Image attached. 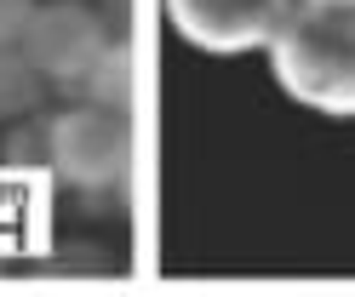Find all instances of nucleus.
I'll use <instances>...</instances> for the list:
<instances>
[{
  "label": "nucleus",
  "instance_id": "nucleus-7",
  "mask_svg": "<svg viewBox=\"0 0 355 297\" xmlns=\"http://www.w3.org/2000/svg\"><path fill=\"white\" fill-rule=\"evenodd\" d=\"M40 0H0V46H17Z\"/></svg>",
  "mask_w": 355,
  "mask_h": 297
},
{
  "label": "nucleus",
  "instance_id": "nucleus-4",
  "mask_svg": "<svg viewBox=\"0 0 355 297\" xmlns=\"http://www.w3.org/2000/svg\"><path fill=\"white\" fill-rule=\"evenodd\" d=\"M109 40H115L109 23L86 0H46V6H35V17H29V29H24L17 46L29 52V63L40 69L46 86H80L86 69L103 57Z\"/></svg>",
  "mask_w": 355,
  "mask_h": 297
},
{
  "label": "nucleus",
  "instance_id": "nucleus-1",
  "mask_svg": "<svg viewBox=\"0 0 355 297\" xmlns=\"http://www.w3.org/2000/svg\"><path fill=\"white\" fill-rule=\"evenodd\" d=\"M263 52L293 103L321 120H355V0H293Z\"/></svg>",
  "mask_w": 355,
  "mask_h": 297
},
{
  "label": "nucleus",
  "instance_id": "nucleus-3",
  "mask_svg": "<svg viewBox=\"0 0 355 297\" xmlns=\"http://www.w3.org/2000/svg\"><path fill=\"white\" fill-rule=\"evenodd\" d=\"M166 23L178 40H189L195 52L212 57H247L263 52L286 23L293 0H161Z\"/></svg>",
  "mask_w": 355,
  "mask_h": 297
},
{
  "label": "nucleus",
  "instance_id": "nucleus-6",
  "mask_svg": "<svg viewBox=\"0 0 355 297\" xmlns=\"http://www.w3.org/2000/svg\"><path fill=\"white\" fill-rule=\"evenodd\" d=\"M40 69L29 63L24 46H0V120H24L40 109Z\"/></svg>",
  "mask_w": 355,
  "mask_h": 297
},
{
  "label": "nucleus",
  "instance_id": "nucleus-2",
  "mask_svg": "<svg viewBox=\"0 0 355 297\" xmlns=\"http://www.w3.org/2000/svg\"><path fill=\"white\" fill-rule=\"evenodd\" d=\"M132 154H138V132H132V114H121V109L75 103L46 120V160L80 195L115 189L132 172Z\"/></svg>",
  "mask_w": 355,
  "mask_h": 297
},
{
  "label": "nucleus",
  "instance_id": "nucleus-5",
  "mask_svg": "<svg viewBox=\"0 0 355 297\" xmlns=\"http://www.w3.org/2000/svg\"><path fill=\"white\" fill-rule=\"evenodd\" d=\"M80 91H86V103H103V109L132 114V103H138V46H132V40H109L103 57L86 69Z\"/></svg>",
  "mask_w": 355,
  "mask_h": 297
}]
</instances>
